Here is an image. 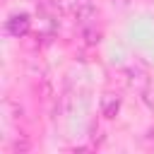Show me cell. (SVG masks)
I'll use <instances>...</instances> for the list:
<instances>
[{
    "mask_svg": "<svg viewBox=\"0 0 154 154\" xmlns=\"http://www.w3.org/2000/svg\"><path fill=\"white\" fill-rule=\"evenodd\" d=\"M29 29H31V19H29V14H12V17L5 22V31H7L10 36H14V38L26 36Z\"/></svg>",
    "mask_w": 154,
    "mask_h": 154,
    "instance_id": "cell-1",
    "label": "cell"
},
{
    "mask_svg": "<svg viewBox=\"0 0 154 154\" xmlns=\"http://www.w3.org/2000/svg\"><path fill=\"white\" fill-rule=\"evenodd\" d=\"M120 2H130V0H120Z\"/></svg>",
    "mask_w": 154,
    "mask_h": 154,
    "instance_id": "cell-4",
    "label": "cell"
},
{
    "mask_svg": "<svg viewBox=\"0 0 154 154\" xmlns=\"http://www.w3.org/2000/svg\"><path fill=\"white\" fill-rule=\"evenodd\" d=\"M142 99H144V103L149 108H154V82H147V87L142 91Z\"/></svg>",
    "mask_w": 154,
    "mask_h": 154,
    "instance_id": "cell-3",
    "label": "cell"
},
{
    "mask_svg": "<svg viewBox=\"0 0 154 154\" xmlns=\"http://www.w3.org/2000/svg\"><path fill=\"white\" fill-rule=\"evenodd\" d=\"M118 111H120V96H116V94H103V96H101V113H103L106 118H116Z\"/></svg>",
    "mask_w": 154,
    "mask_h": 154,
    "instance_id": "cell-2",
    "label": "cell"
}]
</instances>
